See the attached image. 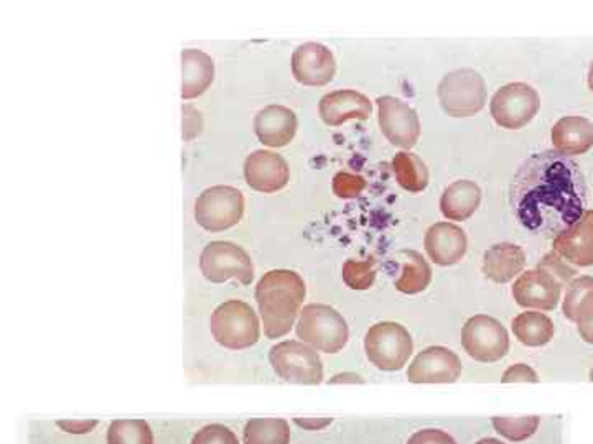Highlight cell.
<instances>
[{
	"label": "cell",
	"instance_id": "1",
	"mask_svg": "<svg viewBox=\"0 0 593 444\" xmlns=\"http://www.w3.org/2000/svg\"><path fill=\"white\" fill-rule=\"evenodd\" d=\"M509 202L522 227L556 237L587 212V183L578 162L548 150L519 166Z\"/></svg>",
	"mask_w": 593,
	"mask_h": 444
},
{
	"label": "cell",
	"instance_id": "2",
	"mask_svg": "<svg viewBox=\"0 0 593 444\" xmlns=\"http://www.w3.org/2000/svg\"><path fill=\"white\" fill-rule=\"evenodd\" d=\"M305 283L292 270H271L256 286V302L269 339L291 333L305 300Z\"/></svg>",
	"mask_w": 593,
	"mask_h": 444
},
{
	"label": "cell",
	"instance_id": "3",
	"mask_svg": "<svg viewBox=\"0 0 593 444\" xmlns=\"http://www.w3.org/2000/svg\"><path fill=\"white\" fill-rule=\"evenodd\" d=\"M296 336L322 353L336 354L348 343V323L332 306L312 303L300 312Z\"/></svg>",
	"mask_w": 593,
	"mask_h": 444
},
{
	"label": "cell",
	"instance_id": "4",
	"mask_svg": "<svg viewBox=\"0 0 593 444\" xmlns=\"http://www.w3.org/2000/svg\"><path fill=\"white\" fill-rule=\"evenodd\" d=\"M209 325L215 339L233 350L248 349L261 336V325L255 310L239 300H229L219 305L213 313Z\"/></svg>",
	"mask_w": 593,
	"mask_h": 444
},
{
	"label": "cell",
	"instance_id": "5",
	"mask_svg": "<svg viewBox=\"0 0 593 444\" xmlns=\"http://www.w3.org/2000/svg\"><path fill=\"white\" fill-rule=\"evenodd\" d=\"M365 350L373 366L385 372H395L409 362L414 353V340L399 323L382 322L366 333Z\"/></svg>",
	"mask_w": 593,
	"mask_h": 444
},
{
	"label": "cell",
	"instance_id": "6",
	"mask_svg": "<svg viewBox=\"0 0 593 444\" xmlns=\"http://www.w3.org/2000/svg\"><path fill=\"white\" fill-rule=\"evenodd\" d=\"M272 369L285 382L319 386L323 380V364L319 353L306 343L284 340L269 354Z\"/></svg>",
	"mask_w": 593,
	"mask_h": 444
},
{
	"label": "cell",
	"instance_id": "7",
	"mask_svg": "<svg viewBox=\"0 0 593 444\" xmlns=\"http://www.w3.org/2000/svg\"><path fill=\"white\" fill-rule=\"evenodd\" d=\"M439 101L452 117H472L485 108L486 86L473 69H455L439 85Z\"/></svg>",
	"mask_w": 593,
	"mask_h": 444
},
{
	"label": "cell",
	"instance_id": "8",
	"mask_svg": "<svg viewBox=\"0 0 593 444\" xmlns=\"http://www.w3.org/2000/svg\"><path fill=\"white\" fill-rule=\"evenodd\" d=\"M245 215V196L231 186H212L195 203V219L208 232L231 229Z\"/></svg>",
	"mask_w": 593,
	"mask_h": 444
},
{
	"label": "cell",
	"instance_id": "9",
	"mask_svg": "<svg viewBox=\"0 0 593 444\" xmlns=\"http://www.w3.org/2000/svg\"><path fill=\"white\" fill-rule=\"evenodd\" d=\"M200 269L205 279L213 283L235 279L242 285H249L255 279V266L248 252L236 243L223 240L208 243L203 249Z\"/></svg>",
	"mask_w": 593,
	"mask_h": 444
},
{
	"label": "cell",
	"instance_id": "10",
	"mask_svg": "<svg viewBox=\"0 0 593 444\" xmlns=\"http://www.w3.org/2000/svg\"><path fill=\"white\" fill-rule=\"evenodd\" d=\"M541 109V98L532 86L511 83L495 93L489 102L493 119L503 129L519 130L528 126Z\"/></svg>",
	"mask_w": 593,
	"mask_h": 444
},
{
	"label": "cell",
	"instance_id": "11",
	"mask_svg": "<svg viewBox=\"0 0 593 444\" xmlns=\"http://www.w3.org/2000/svg\"><path fill=\"white\" fill-rule=\"evenodd\" d=\"M462 346L478 362H498L509 350V336L498 320L475 315L465 323Z\"/></svg>",
	"mask_w": 593,
	"mask_h": 444
},
{
	"label": "cell",
	"instance_id": "12",
	"mask_svg": "<svg viewBox=\"0 0 593 444\" xmlns=\"http://www.w3.org/2000/svg\"><path fill=\"white\" fill-rule=\"evenodd\" d=\"M379 127L386 139L399 149L411 150L421 137L418 112L401 99L382 96L378 101Z\"/></svg>",
	"mask_w": 593,
	"mask_h": 444
},
{
	"label": "cell",
	"instance_id": "13",
	"mask_svg": "<svg viewBox=\"0 0 593 444\" xmlns=\"http://www.w3.org/2000/svg\"><path fill=\"white\" fill-rule=\"evenodd\" d=\"M460 376L462 360L444 346H432L422 350L408 370V379L412 383H453Z\"/></svg>",
	"mask_w": 593,
	"mask_h": 444
},
{
	"label": "cell",
	"instance_id": "14",
	"mask_svg": "<svg viewBox=\"0 0 593 444\" xmlns=\"http://www.w3.org/2000/svg\"><path fill=\"white\" fill-rule=\"evenodd\" d=\"M564 286L542 270L521 273L513 285V296L521 308L554 312L561 302Z\"/></svg>",
	"mask_w": 593,
	"mask_h": 444
},
{
	"label": "cell",
	"instance_id": "15",
	"mask_svg": "<svg viewBox=\"0 0 593 444\" xmlns=\"http://www.w3.org/2000/svg\"><path fill=\"white\" fill-rule=\"evenodd\" d=\"M292 73L300 85L325 86L336 73L332 50L320 43H303L292 55Z\"/></svg>",
	"mask_w": 593,
	"mask_h": 444
},
{
	"label": "cell",
	"instance_id": "16",
	"mask_svg": "<svg viewBox=\"0 0 593 444\" xmlns=\"http://www.w3.org/2000/svg\"><path fill=\"white\" fill-rule=\"evenodd\" d=\"M245 178L256 192L278 193L288 186L291 170L278 153L258 150L246 159Z\"/></svg>",
	"mask_w": 593,
	"mask_h": 444
},
{
	"label": "cell",
	"instance_id": "17",
	"mask_svg": "<svg viewBox=\"0 0 593 444\" xmlns=\"http://www.w3.org/2000/svg\"><path fill=\"white\" fill-rule=\"evenodd\" d=\"M552 250L575 267L593 266V209L552 240Z\"/></svg>",
	"mask_w": 593,
	"mask_h": 444
},
{
	"label": "cell",
	"instance_id": "18",
	"mask_svg": "<svg viewBox=\"0 0 593 444\" xmlns=\"http://www.w3.org/2000/svg\"><path fill=\"white\" fill-rule=\"evenodd\" d=\"M424 247L432 262L450 267L459 263L468 249L465 230L452 223H438L429 227Z\"/></svg>",
	"mask_w": 593,
	"mask_h": 444
},
{
	"label": "cell",
	"instance_id": "19",
	"mask_svg": "<svg viewBox=\"0 0 593 444\" xmlns=\"http://www.w3.org/2000/svg\"><path fill=\"white\" fill-rule=\"evenodd\" d=\"M562 313L578 325L585 343L593 344V277H575L565 290Z\"/></svg>",
	"mask_w": 593,
	"mask_h": 444
},
{
	"label": "cell",
	"instance_id": "20",
	"mask_svg": "<svg viewBox=\"0 0 593 444\" xmlns=\"http://www.w3.org/2000/svg\"><path fill=\"white\" fill-rule=\"evenodd\" d=\"M320 117L326 126L338 127L346 120H366L373 112L371 101L352 89L323 96L319 106Z\"/></svg>",
	"mask_w": 593,
	"mask_h": 444
},
{
	"label": "cell",
	"instance_id": "21",
	"mask_svg": "<svg viewBox=\"0 0 593 444\" xmlns=\"http://www.w3.org/2000/svg\"><path fill=\"white\" fill-rule=\"evenodd\" d=\"M296 116L285 106H268L261 109L255 119V132L265 145L281 149L294 140Z\"/></svg>",
	"mask_w": 593,
	"mask_h": 444
},
{
	"label": "cell",
	"instance_id": "22",
	"mask_svg": "<svg viewBox=\"0 0 593 444\" xmlns=\"http://www.w3.org/2000/svg\"><path fill=\"white\" fill-rule=\"evenodd\" d=\"M556 152L565 156L584 155L593 147V122L581 116L562 117L551 132Z\"/></svg>",
	"mask_w": 593,
	"mask_h": 444
},
{
	"label": "cell",
	"instance_id": "23",
	"mask_svg": "<svg viewBox=\"0 0 593 444\" xmlns=\"http://www.w3.org/2000/svg\"><path fill=\"white\" fill-rule=\"evenodd\" d=\"M526 253L516 243L502 242L489 247L483 256L482 272L495 283H508L525 270Z\"/></svg>",
	"mask_w": 593,
	"mask_h": 444
},
{
	"label": "cell",
	"instance_id": "24",
	"mask_svg": "<svg viewBox=\"0 0 593 444\" xmlns=\"http://www.w3.org/2000/svg\"><path fill=\"white\" fill-rule=\"evenodd\" d=\"M215 78V63L202 50L188 48L182 52V98L195 99L212 86Z\"/></svg>",
	"mask_w": 593,
	"mask_h": 444
},
{
	"label": "cell",
	"instance_id": "25",
	"mask_svg": "<svg viewBox=\"0 0 593 444\" xmlns=\"http://www.w3.org/2000/svg\"><path fill=\"white\" fill-rule=\"evenodd\" d=\"M482 203V189L470 180H460L445 189L441 212L449 221H466L475 215Z\"/></svg>",
	"mask_w": 593,
	"mask_h": 444
},
{
	"label": "cell",
	"instance_id": "26",
	"mask_svg": "<svg viewBox=\"0 0 593 444\" xmlns=\"http://www.w3.org/2000/svg\"><path fill=\"white\" fill-rule=\"evenodd\" d=\"M513 333L519 343L528 347H542L554 339L556 326L541 312H526L513 320Z\"/></svg>",
	"mask_w": 593,
	"mask_h": 444
},
{
	"label": "cell",
	"instance_id": "27",
	"mask_svg": "<svg viewBox=\"0 0 593 444\" xmlns=\"http://www.w3.org/2000/svg\"><path fill=\"white\" fill-rule=\"evenodd\" d=\"M402 256H405V266H402L401 277L396 282V289L406 295H418L431 285V266L422 253L416 250H405Z\"/></svg>",
	"mask_w": 593,
	"mask_h": 444
},
{
	"label": "cell",
	"instance_id": "28",
	"mask_svg": "<svg viewBox=\"0 0 593 444\" xmlns=\"http://www.w3.org/2000/svg\"><path fill=\"white\" fill-rule=\"evenodd\" d=\"M392 170L399 185L409 193H422L429 185L425 163L414 153L401 152L392 159Z\"/></svg>",
	"mask_w": 593,
	"mask_h": 444
},
{
	"label": "cell",
	"instance_id": "29",
	"mask_svg": "<svg viewBox=\"0 0 593 444\" xmlns=\"http://www.w3.org/2000/svg\"><path fill=\"white\" fill-rule=\"evenodd\" d=\"M245 444H289L291 430L282 419H256L246 425Z\"/></svg>",
	"mask_w": 593,
	"mask_h": 444
},
{
	"label": "cell",
	"instance_id": "30",
	"mask_svg": "<svg viewBox=\"0 0 593 444\" xmlns=\"http://www.w3.org/2000/svg\"><path fill=\"white\" fill-rule=\"evenodd\" d=\"M108 444H153V433L144 420H116L109 426Z\"/></svg>",
	"mask_w": 593,
	"mask_h": 444
},
{
	"label": "cell",
	"instance_id": "31",
	"mask_svg": "<svg viewBox=\"0 0 593 444\" xmlns=\"http://www.w3.org/2000/svg\"><path fill=\"white\" fill-rule=\"evenodd\" d=\"M492 423L493 429L503 438L513 443H521L531 438L538 432L539 425H541V416H519V419L495 416V419H492Z\"/></svg>",
	"mask_w": 593,
	"mask_h": 444
},
{
	"label": "cell",
	"instance_id": "32",
	"mask_svg": "<svg viewBox=\"0 0 593 444\" xmlns=\"http://www.w3.org/2000/svg\"><path fill=\"white\" fill-rule=\"evenodd\" d=\"M343 280L352 290L371 289L376 280V260H346Z\"/></svg>",
	"mask_w": 593,
	"mask_h": 444
},
{
	"label": "cell",
	"instance_id": "33",
	"mask_svg": "<svg viewBox=\"0 0 593 444\" xmlns=\"http://www.w3.org/2000/svg\"><path fill=\"white\" fill-rule=\"evenodd\" d=\"M538 269L554 277L562 286H569V283L578 277V270L571 267V263L565 262L554 250L542 257L541 262L538 263Z\"/></svg>",
	"mask_w": 593,
	"mask_h": 444
},
{
	"label": "cell",
	"instance_id": "34",
	"mask_svg": "<svg viewBox=\"0 0 593 444\" xmlns=\"http://www.w3.org/2000/svg\"><path fill=\"white\" fill-rule=\"evenodd\" d=\"M365 188V178L352 175V173L339 172L333 178V193L342 199L356 198V196L362 195Z\"/></svg>",
	"mask_w": 593,
	"mask_h": 444
},
{
	"label": "cell",
	"instance_id": "35",
	"mask_svg": "<svg viewBox=\"0 0 593 444\" xmlns=\"http://www.w3.org/2000/svg\"><path fill=\"white\" fill-rule=\"evenodd\" d=\"M192 444H239L235 433L223 425H209L200 430Z\"/></svg>",
	"mask_w": 593,
	"mask_h": 444
},
{
	"label": "cell",
	"instance_id": "36",
	"mask_svg": "<svg viewBox=\"0 0 593 444\" xmlns=\"http://www.w3.org/2000/svg\"><path fill=\"white\" fill-rule=\"evenodd\" d=\"M183 140L190 142V140L195 139L196 136L202 133L203 129V119L202 113L196 111L193 106L183 105Z\"/></svg>",
	"mask_w": 593,
	"mask_h": 444
},
{
	"label": "cell",
	"instance_id": "37",
	"mask_svg": "<svg viewBox=\"0 0 593 444\" xmlns=\"http://www.w3.org/2000/svg\"><path fill=\"white\" fill-rule=\"evenodd\" d=\"M503 383L525 382V383H538L539 376L536 370L528 364H516V366L509 367L505 370L502 377Z\"/></svg>",
	"mask_w": 593,
	"mask_h": 444
},
{
	"label": "cell",
	"instance_id": "38",
	"mask_svg": "<svg viewBox=\"0 0 593 444\" xmlns=\"http://www.w3.org/2000/svg\"><path fill=\"white\" fill-rule=\"evenodd\" d=\"M408 444H456V442L449 433L442 432V430L428 429L416 432L409 438Z\"/></svg>",
	"mask_w": 593,
	"mask_h": 444
},
{
	"label": "cell",
	"instance_id": "39",
	"mask_svg": "<svg viewBox=\"0 0 593 444\" xmlns=\"http://www.w3.org/2000/svg\"><path fill=\"white\" fill-rule=\"evenodd\" d=\"M56 425L65 432L73 433V435H85V433L91 432L98 422L96 420H85V422H73V420H66V422H58Z\"/></svg>",
	"mask_w": 593,
	"mask_h": 444
},
{
	"label": "cell",
	"instance_id": "40",
	"mask_svg": "<svg viewBox=\"0 0 593 444\" xmlns=\"http://www.w3.org/2000/svg\"><path fill=\"white\" fill-rule=\"evenodd\" d=\"M294 423L300 429L310 430V432H320V430L332 425L333 419H294Z\"/></svg>",
	"mask_w": 593,
	"mask_h": 444
},
{
	"label": "cell",
	"instance_id": "41",
	"mask_svg": "<svg viewBox=\"0 0 593 444\" xmlns=\"http://www.w3.org/2000/svg\"><path fill=\"white\" fill-rule=\"evenodd\" d=\"M330 383H365V380L358 373L345 372L330 379Z\"/></svg>",
	"mask_w": 593,
	"mask_h": 444
},
{
	"label": "cell",
	"instance_id": "42",
	"mask_svg": "<svg viewBox=\"0 0 593 444\" xmlns=\"http://www.w3.org/2000/svg\"><path fill=\"white\" fill-rule=\"evenodd\" d=\"M589 89L593 93V59L591 63V68H589Z\"/></svg>",
	"mask_w": 593,
	"mask_h": 444
},
{
	"label": "cell",
	"instance_id": "43",
	"mask_svg": "<svg viewBox=\"0 0 593 444\" xmlns=\"http://www.w3.org/2000/svg\"><path fill=\"white\" fill-rule=\"evenodd\" d=\"M475 444H505V443L499 442V440H495V438H485V440H479V442Z\"/></svg>",
	"mask_w": 593,
	"mask_h": 444
},
{
	"label": "cell",
	"instance_id": "44",
	"mask_svg": "<svg viewBox=\"0 0 593 444\" xmlns=\"http://www.w3.org/2000/svg\"><path fill=\"white\" fill-rule=\"evenodd\" d=\"M591 380L593 382V367H592V370H591Z\"/></svg>",
	"mask_w": 593,
	"mask_h": 444
}]
</instances>
